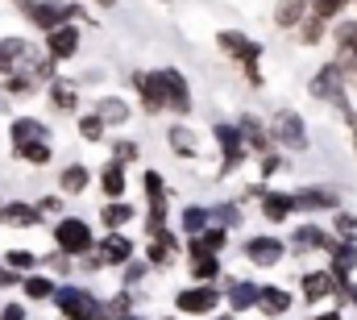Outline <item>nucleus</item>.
<instances>
[{"mask_svg": "<svg viewBox=\"0 0 357 320\" xmlns=\"http://www.w3.org/2000/svg\"><path fill=\"white\" fill-rule=\"evenodd\" d=\"M54 308H59V317L63 320H112L108 317V308L91 296L88 287H75V283H67V287H54Z\"/></svg>", "mask_w": 357, "mask_h": 320, "instance_id": "nucleus-1", "label": "nucleus"}, {"mask_svg": "<svg viewBox=\"0 0 357 320\" xmlns=\"http://www.w3.org/2000/svg\"><path fill=\"white\" fill-rule=\"evenodd\" d=\"M312 96L316 100H328V104H337L341 108V117L357 125V112L354 104H349V96H345V75H341V67L337 63H328V67H320L316 75H312Z\"/></svg>", "mask_w": 357, "mask_h": 320, "instance_id": "nucleus-2", "label": "nucleus"}, {"mask_svg": "<svg viewBox=\"0 0 357 320\" xmlns=\"http://www.w3.org/2000/svg\"><path fill=\"white\" fill-rule=\"evenodd\" d=\"M21 13L29 17V25L50 34L59 25H71V17H84V4H71V0H29Z\"/></svg>", "mask_w": 357, "mask_h": 320, "instance_id": "nucleus-3", "label": "nucleus"}, {"mask_svg": "<svg viewBox=\"0 0 357 320\" xmlns=\"http://www.w3.org/2000/svg\"><path fill=\"white\" fill-rule=\"evenodd\" d=\"M54 245H59V254H67V258H84L96 249V238H91V225L84 217H63L59 225H54Z\"/></svg>", "mask_w": 357, "mask_h": 320, "instance_id": "nucleus-4", "label": "nucleus"}, {"mask_svg": "<svg viewBox=\"0 0 357 320\" xmlns=\"http://www.w3.org/2000/svg\"><path fill=\"white\" fill-rule=\"evenodd\" d=\"M270 138L278 142V146H287V150H295V154H303L312 142H307V125H303V117L299 112H274V129H270Z\"/></svg>", "mask_w": 357, "mask_h": 320, "instance_id": "nucleus-5", "label": "nucleus"}, {"mask_svg": "<svg viewBox=\"0 0 357 320\" xmlns=\"http://www.w3.org/2000/svg\"><path fill=\"white\" fill-rule=\"evenodd\" d=\"M216 304H220V291L208 287V283L187 287V291H178L175 296V308L183 312V317H208V312H216Z\"/></svg>", "mask_w": 357, "mask_h": 320, "instance_id": "nucleus-6", "label": "nucleus"}, {"mask_svg": "<svg viewBox=\"0 0 357 320\" xmlns=\"http://www.w3.org/2000/svg\"><path fill=\"white\" fill-rule=\"evenodd\" d=\"M158 80H162V100H167V108L178 112V117H187V112H191V87L183 80V71H178V67H162Z\"/></svg>", "mask_w": 357, "mask_h": 320, "instance_id": "nucleus-7", "label": "nucleus"}, {"mask_svg": "<svg viewBox=\"0 0 357 320\" xmlns=\"http://www.w3.org/2000/svg\"><path fill=\"white\" fill-rule=\"evenodd\" d=\"M75 54H79V29L75 25H59L46 34V59L50 63H67Z\"/></svg>", "mask_w": 357, "mask_h": 320, "instance_id": "nucleus-8", "label": "nucleus"}, {"mask_svg": "<svg viewBox=\"0 0 357 320\" xmlns=\"http://www.w3.org/2000/svg\"><path fill=\"white\" fill-rule=\"evenodd\" d=\"M216 42H220V50H225L229 59H237V63H245V67L262 59V46H258L254 38L237 34V29H220V34H216Z\"/></svg>", "mask_w": 357, "mask_h": 320, "instance_id": "nucleus-9", "label": "nucleus"}, {"mask_svg": "<svg viewBox=\"0 0 357 320\" xmlns=\"http://www.w3.org/2000/svg\"><path fill=\"white\" fill-rule=\"evenodd\" d=\"M33 63V46L25 38H0V75H17Z\"/></svg>", "mask_w": 357, "mask_h": 320, "instance_id": "nucleus-10", "label": "nucleus"}, {"mask_svg": "<svg viewBox=\"0 0 357 320\" xmlns=\"http://www.w3.org/2000/svg\"><path fill=\"white\" fill-rule=\"evenodd\" d=\"M8 142H13V154H17V150H25V146H33V142H50V129H46L38 117H13Z\"/></svg>", "mask_w": 357, "mask_h": 320, "instance_id": "nucleus-11", "label": "nucleus"}, {"mask_svg": "<svg viewBox=\"0 0 357 320\" xmlns=\"http://www.w3.org/2000/svg\"><path fill=\"white\" fill-rule=\"evenodd\" d=\"M328 258H333V262H328V270H333V279H337V291H349L345 283H349V275L357 270V245H354V241H337Z\"/></svg>", "mask_w": 357, "mask_h": 320, "instance_id": "nucleus-12", "label": "nucleus"}, {"mask_svg": "<svg viewBox=\"0 0 357 320\" xmlns=\"http://www.w3.org/2000/svg\"><path fill=\"white\" fill-rule=\"evenodd\" d=\"M212 133H216V142H220V150H225V175H229V170H237V166H241V159H245V142H241V129L220 121Z\"/></svg>", "mask_w": 357, "mask_h": 320, "instance_id": "nucleus-13", "label": "nucleus"}, {"mask_svg": "<svg viewBox=\"0 0 357 320\" xmlns=\"http://www.w3.org/2000/svg\"><path fill=\"white\" fill-rule=\"evenodd\" d=\"M100 254V266H125V262H133V241L125 238V233H108V238L96 245Z\"/></svg>", "mask_w": 357, "mask_h": 320, "instance_id": "nucleus-14", "label": "nucleus"}, {"mask_svg": "<svg viewBox=\"0 0 357 320\" xmlns=\"http://www.w3.org/2000/svg\"><path fill=\"white\" fill-rule=\"evenodd\" d=\"M282 254H287V245L278 238H250L245 241V258H250L254 266H278Z\"/></svg>", "mask_w": 357, "mask_h": 320, "instance_id": "nucleus-15", "label": "nucleus"}, {"mask_svg": "<svg viewBox=\"0 0 357 320\" xmlns=\"http://www.w3.org/2000/svg\"><path fill=\"white\" fill-rule=\"evenodd\" d=\"M38 221H42V212H38L33 204H25V200L0 204V225H8V229H33Z\"/></svg>", "mask_w": 357, "mask_h": 320, "instance_id": "nucleus-16", "label": "nucleus"}, {"mask_svg": "<svg viewBox=\"0 0 357 320\" xmlns=\"http://www.w3.org/2000/svg\"><path fill=\"white\" fill-rule=\"evenodd\" d=\"M133 87H137V96L146 100V108H150V112H162V108H167L158 71H133Z\"/></svg>", "mask_w": 357, "mask_h": 320, "instance_id": "nucleus-17", "label": "nucleus"}, {"mask_svg": "<svg viewBox=\"0 0 357 320\" xmlns=\"http://www.w3.org/2000/svg\"><path fill=\"white\" fill-rule=\"evenodd\" d=\"M333 245H337V241L328 238L324 229H316V225H299L295 238H291V249H295V254H307V249H324V254H333Z\"/></svg>", "mask_w": 357, "mask_h": 320, "instance_id": "nucleus-18", "label": "nucleus"}, {"mask_svg": "<svg viewBox=\"0 0 357 320\" xmlns=\"http://www.w3.org/2000/svg\"><path fill=\"white\" fill-rule=\"evenodd\" d=\"M333 291H337L333 270H307V275H303V300H307V304H320V300H328Z\"/></svg>", "mask_w": 357, "mask_h": 320, "instance_id": "nucleus-19", "label": "nucleus"}, {"mask_svg": "<svg viewBox=\"0 0 357 320\" xmlns=\"http://www.w3.org/2000/svg\"><path fill=\"white\" fill-rule=\"evenodd\" d=\"M91 112H96V117L104 121V129H108V125H125V121L133 117V108H129V104H125L121 96H100Z\"/></svg>", "mask_w": 357, "mask_h": 320, "instance_id": "nucleus-20", "label": "nucleus"}, {"mask_svg": "<svg viewBox=\"0 0 357 320\" xmlns=\"http://www.w3.org/2000/svg\"><path fill=\"white\" fill-rule=\"evenodd\" d=\"M167 142H171V150H175L178 159H195L199 154V133L191 125H171L167 129Z\"/></svg>", "mask_w": 357, "mask_h": 320, "instance_id": "nucleus-21", "label": "nucleus"}, {"mask_svg": "<svg viewBox=\"0 0 357 320\" xmlns=\"http://www.w3.org/2000/svg\"><path fill=\"white\" fill-rule=\"evenodd\" d=\"M258 308H262V317H287L291 312V291H282V287H258Z\"/></svg>", "mask_w": 357, "mask_h": 320, "instance_id": "nucleus-22", "label": "nucleus"}, {"mask_svg": "<svg viewBox=\"0 0 357 320\" xmlns=\"http://www.w3.org/2000/svg\"><path fill=\"white\" fill-rule=\"evenodd\" d=\"M91 183V170L84 162H71V166H63V175H59V191L63 196H84Z\"/></svg>", "mask_w": 357, "mask_h": 320, "instance_id": "nucleus-23", "label": "nucleus"}, {"mask_svg": "<svg viewBox=\"0 0 357 320\" xmlns=\"http://www.w3.org/2000/svg\"><path fill=\"white\" fill-rule=\"evenodd\" d=\"M241 142H245V150H258V154H270V129H262V121L258 117H241Z\"/></svg>", "mask_w": 357, "mask_h": 320, "instance_id": "nucleus-24", "label": "nucleus"}, {"mask_svg": "<svg viewBox=\"0 0 357 320\" xmlns=\"http://www.w3.org/2000/svg\"><path fill=\"white\" fill-rule=\"evenodd\" d=\"M46 96H50V104L59 112H75L79 108V92H75V83H67V80H50L46 83Z\"/></svg>", "mask_w": 357, "mask_h": 320, "instance_id": "nucleus-25", "label": "nucleus"}, {"mask_svg": "<svg viewBox=\"0 0 357 320\" xmlns=\"http://www.w3.org/2000/svg\"><path fill=\"white\" fill-rule=\"evenodd\" d=\"M125 187H129V183H125V166H121V162H104V166H100V191H104L108 200H121Z\"/></svg>", "mask_w": 357, "mask_h": 320, "instance_id": "nucleus-26", "label": "nucleus"}, {"mask_svg": "<svg viewBox=\"0 0 357 320\" xmlns=\"http://www.w3.org/2000/svg\"><path fill=\"white\" fill-rule=\"evenodd\" d=\"M295 212V196L287 191H262V217L266 221H287Z\"/></svg>", "mask_w": 357, "mask_h": 320, "instance_id": "nucleus-27", "label": "nucleus"}, {"mask_svg": "<svg viewBox=\"0 0 357 320\" xmlns=\"http://www.w3.org/2000/svg\"><path fill=\"white\" fill-rule=\"evenodd\" d=\"M320 212V208H337V191H324V187H307L295 196V212Z\"/></svg>", "mask_w": 357, "mask_h": 320, "instance_id": "nucleus-28", "label": "nucleus"}, {"mask_svg": "<svg viewBox=\"0 0 357 320\" xmlns=\"http://www.w3.org/2000/svg\"><path fill=\"white\" fill-rule=\"evenodd\" d=\"M303 13H307V0H278L274 4V25L295 29V25H303Z\"/></svg>", "mask_w": 357, "mask_h": 320, "instance_id": "nucleus-29", "label": "nucleus"}, {"mask_svg": "<svg viewBox=\"0 0 357 320\" xmlns=\"http://www.w3.org/2000/svg\"><path fill=\"white\" fill-rule=\"evenodd\" d=\"M100 221L108 225V233H121V229L133 221V204H125V200H108L104 212H100Z\"/></svg>", "mask_w": 357, "mask_h": 320, "instance_id": "nucleus-30", "label": "nucleus"}, {"mask_svg": "<svg viewBox=\"0 0 357 320\" xmlns=\"http://www.w3.org/2000/svg\"><path fill=\"white\" fill-rule=\"evenodd\" d=\"M229 304H233V312L258 308V287L245 283V279H229Z\"/></svg>", "mask_w": 357, "mask_h": 320, "instance_id": "nucleus-31", "label": "nucleus"}, {"mask_svg": "<svg viewBox=\"0 0 357 320\" xmlns=\"http://www.w3.org/2000/svg\"><path fill=\"white\" fill-rule=\"evenodd\" d=\"M146 258H150V266H171V258H175V238L162 229L158 238L150 241V249H146Z\"/></svg>", "mask_w": 357, "mask_h": 320, "instance_id": "nucleus-32", "label": "nucleus"}, {"mask_svg": "<svg viewBox=\"0 0 357 320\" xmlns=\"http://www.w3.org/2000/svg\"><path fill=\"white\" fill-rule=\"evenodd\" d=\"M21 291H25L29 300H50V296H54V279H50V275L29 270V275L21 279Z\"/></svg>", "mask_w": 357, "mask_h": 320, "instance_id": "nucleus-33", "label": "nucleus"}, {"mask_svg": "<svg viewBox=\"0 0 357 320\" xmlns=\"http://www.w3.org/2000/svg\"><path fill=\"white\" fill-rule=\"evenodd\" d=\"M225 229H204L199 238H191V258H199V254H220V245H225Z\"/></svg>", "mask_w": 357, "mask_h": 320, "instance_id": "nucleus-34", "label": "nucleus"}, {"mask_svg": "<svg viewBox=\"0 0 357 320\" xmlns=\"http://www.w3.org/2000/svg\"><path fill=\"white\" fill-rule=\"evenodd\" d=\"M216 275H220L216 254H199V258H191V279H195V283H212Z\"/></svg>", "mask_w": 357, "mask_h": 320, "instance_id": "nucleus-35", "label": "nucleus"}, {"mask_svg": "<svg viewBox=\"0 0 357 320\" xmlns=\"http://www.w3.org/2000/svg\"><path fill=\"white\" fill-rule=\"evenodd\" d=\"M208 208H199V204H191V208H183V233H191V238H199L204 229H208Z\"/></svg>", "mask_w": 357, "mask_h": 320, "instance_id": "nucleus-36", "label": "nucleus"}, {"mask_svg": "<svg viewBox=\"0 0 357 320\" xmlns=\"http://www.w3.org/2000/svg\"><path fill=\"white\" fill-rule=\"evenodd\" d=\"M0 262H4L8 270H17V275H29V270L38 266V254H33V249H8Z\"/></svg>", "mask_w": 357, "mask_h": 320, "instance_id": "nucleus-37", "label": "nucleus"}, {"mask_svg": "<svg viewBox=\"0 0 357 320\" xmlns=\"http://www.w3.org/2000/svg\"><path fill=\"white\" fill-rule=\"evenodd\" d=\"M142 183H146L150 208H167V187H162V175H158V170H146V175H142Z\"/></svg>", "mask_w": 357, "mask_h": 320, "instance_id": "nucleus-38", "label": "nucleus"}, {"mask_svg": "<svg viewBox=\"0 0 357 320\" xmlns=\"http://www.w3.org/2000/svg\"><path fill=\"white\" fill-rule=\"evenodd\" d=\"M17 159H21V162H29V166H46V162L54 159V150H50V142H33V146L17 150Z\"/></svg>", "mask_w": 357, "mask_h": 320, "instance_id": "nucleus-39", "label": "nucleus"}, {"mask_svg": "<svg viewBox=\"0 0 357 320\" xmlns=\"http://www.w3.org/2000/svg\"><path fill=\"white\" fill-rule=\"evenodd\" d=\"M33 87H38V80H33V75H25V71L4 75V92H8V96H29Z\"/></svg>", "mask_w": 357, "mask_h": 320, "instance_id": "nucleus-40", "label": "nucleus"}, {"mask_svg": "<svg viewBox=\"0 0 357 320\" xmlns=\"http://www.w3.org/2000/svg\"><path fill=\"white\" fill-rule=\"evenodd\" d=\"M79 138H84V142H100V138H104V121H100L96 112L79 117Z\"/></svg>", "mask_w": 357, "mask_h": 320, "instance_id": "nucleus-41", "label": "nucleus"}, {"mask_svg": "<svg viewBox=\"0 0 357 320\" xmlns=\"http://www.w3.org/2000/svg\"><path fill=\"white\" fill-rule=\"evenodd\" d=\"M307 4H312V17H320V21H333L345 8V0H307Z\"/></svg>", "mask_w": 357, "mask_h": 320, "instance_id": "nucleus-42", "label": "nucleus"}, {"mask_svg": "<svg viewBox=\"0 0 357 320\" xmlns=\"http://www.w3.org/2000/svg\"><path fill=\"white\" fill-rule=\"evenodd\" d=\"M212 217L220 221V229H237V225H241V208H237V204H220Z\"/></svg>", "mask_w": 357, "mask_h": 320, "instance_id": "nucleus-43", "label": "nucleus"}, {"mask_svg": "<svg viewBox=\"0 0 357 320\" xmlns=\"http://www.w3.org/2000/svg\"><path fill=\"white\" fill-rule=\"evenodd\" d=\"M333 225H337V233H341L345 241H357V217H349V212H337V221H333Z\"/></svg>", "mask_w": 357, "mask_h": 320, "instance_id": "nucleus-44", "label": "nucleus"}, {"mask_svg": "<svg viewBox=\"0 0 357 320\" xmlns=\"http://www.w3.org/2000/svg\"><path fill=\"white\" fill-rule=\"evenodd\" d=\"M133 159H137V142H116L112 146V162L125 166V162H133Z\"/></svg>", "mask_w": 357, "mask_h": 320, "instance_id": "nucleus-45", "label": "nucleus"}, {"mask_svg": "<svg viewBox=\"0 0 357 320\" xmlns=\"http://www.w3.org/2000/svg\"><path fill=\"white\" fill-rule=\"evenodd\" d=\"M324 25H328V21H320V17H303V25H299V29H303V38H307V42H316V38L324 34Z\"/></svg>", "mask_w": 357, "mask_h": 320, "instance_id": "nucleus-46", "label": "nucleus"}, {"mask_svg": "<svg viewBox=\"0 0 357 320\" xmlns=\"http://www.w3.org/2000/svg\"><path fill=\"white\" fill-rule=\"evenodd\" d=\"M142 275H146V262H125V287H129V283H137Z\"/></svg>", "mask_w": 357, "mask_h": 320, "instance_id": "nucleus-47", "label": "nucleus"}, {"mask_svg": "<svg viewBox=\"0 0 357 320\" xmlns=\"http://www.w3.org/2000/svg\"><path fill=\"white\" fill-rule=\"evenodd\" d=\"M21 279H25V275H17V270H8V266L0 262V287H21Z\"/></svg>", "mask_w": 357, "mask_h": 320, "instance_id": "nucleus-48", "label": "nucleus"}, {"mask_svg": "<svg viewBox=\"0 0 357 320\" xmlns=\"http://www.w3.org/2000/svg\"><path fill=\"white\" fill-rule=\"evenodd\" d=\"M0 320H25V308L21 304H4L0 308Z\"/></svg>", "mask_w": 357, "mask_h": 320, "instance_id": "nucleus-49", "label": "nucleus"}, {"mask_svg": "<svg viewBox=\"0 0 357 320\" xmlns=\"http://www.w3.org/2000/svg\"><path fill=\"white\" fill-rule=\"evenodd\" d=\"M50 270H63V275H67V270H71V258H67V254H50Z\"/></svg>", "mask_w": 357, "mask_h": 320, "instance_id": "nucleus-50", "label": "nucleus"}, {"mask_svg": "<svg viewBox=\"0 0 357 320\" xmlns=\"http://www.w3.org/2000/svg\"><path fill=\"white\" fill-rule=\"evenodd\" d=\"M33 208H38V212H42V217H46V212H59V200H54V196H46V200H38V204H33Z\"/></svg>", "mask_w": 357, "mask_h": 320, "instance_id": "nucleus-51", "label": "nucleus"}, {"mask_svg": "<svg viewBox=\"0 0 357 320\" xmlns=\"http://www.w3.org/2000/svg\"><path fill=\"white\" fill-rule=\"evenodd\" d=\"M312 320H341V312H324V317H312Z\"/></svg>", "mask_w": 357, "mask_h": 320, "instance_id": "nucleus-52", "label": "nucleus"}, {"mask_svg": "<svg viewBox=\"0 0 357 320\" xmlns=\"http://www.w3.org/2000/svg\"><path fill=\"white\" fill-rule=\"evenodd\" d=\"M96 4H100V8H112V4H116V0H96Z\"/></svg>", "mask_w": 357, "mask_h": 320, "instance_id": "nucleus-53", "label": "nucleus"}, {"mask_svg": "<svg viewBox=\"0 0 357 320\" xmlns=\"http://www.w3.org/2000/svg\"><path fill=\"white\" fill-rule=\"evenodd\" d=\"M349 300H354V304H357V283H354V287H349Z\"/></svg>", "mask_w": 357, "mask_h": 320, "instance_id": "nucleus-54", "label": "nucleus"}, {"mask_svg": "<svg viewBox=\"0 0 357 320\" xmlns=\"http://www.w3.org/2000/svg\"><path fill=\"white\" fill-rule=\"evenodd\" d=\"M116 320H142V317H133V312H129V317H116Z\"/></svg>", "mask_w": 357, "mask_h": 320, "instance_id": "nucleus-55", "label": "nucleus"}, {"mask_svg": "<svg viewBox=\"0 0 357 320\" xmlns=\"http://www.w3.org/2000/svg\"><path fill=\"white\" fill-rule=\"evenodd\" d=\"M354 154H357V125H354Z\"/></svg>", "mask_w": 357, "mask_h": 320, "instance_id": "nucleus-56", "label": "nucleus"}, {"mask_svg": "<svg viewBox=\"0 0 357 320\" xmlns=\"http://www.w3.org/2000/svg\"><path fill=\"white\" fill-rule=\"evenodd\" d=\"M17 4H21V8H25V4H29V0H17Z\"/></svg>", "mask_w": 357, "mask_h": 320, "instance_id": "nucleus-57", "label": "nucleus"}, {"mask_svg": "<svg viewBox=\"0 0 357 320\" xmlns=\"http://www.w3.org/2000/svg\"><path fill=\"white\" fill-rule=\"evenodd\" d=\"M162 320H175V317H162Z\"/></svg>", "mask_w": 357, "mask_h": 320, "instance_id": "nucleus-58", "label": "nucleus"}, {"mask_svg": "<svg viewBox=\"0 0 357 320\" xmlns=\"http://www.w3.org/2000/svg\"><path fill=\"white\" fill-rule=\"evenodd\" d=\"M0 204H4V200H0Z\"/></svg>", "mask_w": 357, "mask_h": 320, "instance_id": "nucleus-59", "label": "nucleus"}, {"mask_svg": "<svg viewBox=\"0 0 357 320\" xmlns=\"http://www.w3.org/2000/svg\"><path fill=\"white\" fill-rule=\"evenodd\" d=\"M0 308H4V304H0Z\"/></svg>", "mask_w": 357, "mask_h": 320, "instance_id": "nucleus-60", "label": "nucleus"}]
</instances>
